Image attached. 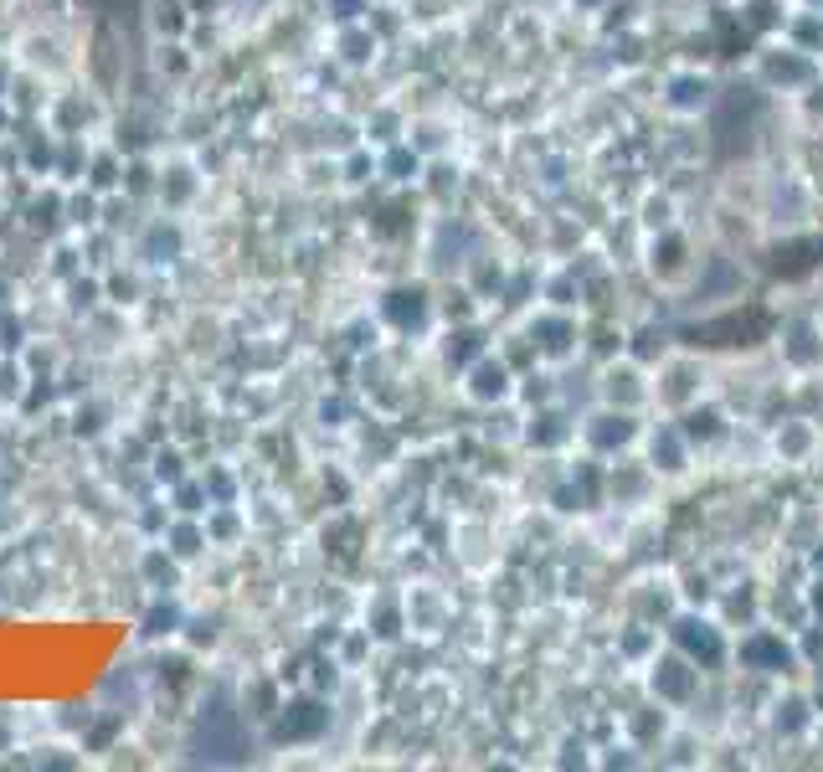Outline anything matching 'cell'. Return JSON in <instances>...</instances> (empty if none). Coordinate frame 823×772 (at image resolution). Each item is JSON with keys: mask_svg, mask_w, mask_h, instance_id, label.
Wrapping results in <instances>:
<instances>
[{"mask_svg": "<svg viewBox=\"0 0 823 772\" xmlns=\"http://www.w3.org/2000/svg\"><path fill=\"white\" fill-rule=\"evenodd\" d=\"M186 26H191L186 0H150V31H155L160 42H181Z\"/></svg>", "mask_w": 823, "mask_h": 772, "instance_id": "obj_1", "label": "cell"}, {"mask_svg": "<svg viewBox=\"0 0 823 772\" xmlns=\"http://www.w3.org/2000/svg\"><path fill=\"white\" fill-rule=\"evenodd\" d=\"M201 541H206V531H196V525H181V531H175V556H196Z\"/></svg>", "mask_w": 823, "mask_h": 772, "instance_id": "obj_3", "label": "cell"}, {"mask_svg": "<svg viewBox=\"0 0 823 772\" xmlns=\"http://www.w3.org/2000/svg\"><path fill=\"white\" fill-rule=\"evenodd\" d=\"M155 52H160V57H155V62H160V73H170V78L191 73V57H186V47H181V42H160Z\"/></svg>", "mask_w": 823, "mask_h": 772, "instance_id": "obj_2", "label": "cell"}, {"mask_svg": "<svg viewBox=\"0 0 823 772\" xmlns=\"http://www.w3.org/2000/svg\"><path fill=\"white\" fill-rule=\"evenodd\" d=\"M217 6H222V0H186V11H191V16H201V11H217Z\"/></svg>", "mask_w": 823, "mask_h": 772, "instance_id": "obj_4", "label": "cell"}]
</instances>
